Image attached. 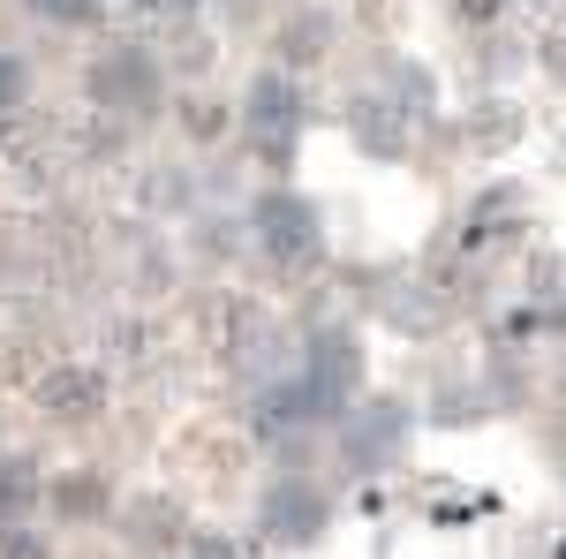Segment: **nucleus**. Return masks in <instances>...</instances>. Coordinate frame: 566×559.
Here are the masks:
<instances>
[{
	"instance_id": "7ed1b4c3",
	"label": "nucleus",
	"mask_w": 566,
	"mask_h": 559,
	"mask_svg": "<svg viewBox=\"0 0 566 559\" xmlns=\"http://www.w3.org/2000/svg\"><path fill=\"white\" fill-rule=\"evenodd\" d=\"M84 99L98 114H114V122H144L167 99V69H159V53L144 39H106L84 61Z\"/></svg>"
},
{
	"instance_id": "39448f33",
	"label": "nucleus",
	"mask_w": 566,
	"mask_h": 559,
	"mask_svg": "<svg viewBox=\"0 0 566 559\" xmlns=\"http://www.w3.org/2000/svg\"><path fill=\"white\" fill-rule=\"evenodd\" d=\"M325 521H333V491L317 484V476L303 469H287V476H272L258 491V529H264V545H317L325 537Z\"/></svg>"
},
{
	"instance_id": "a211bd4d",
	"label": "nucleus",
	"mask_w": 566,
	"mask_h": 559,
	"mask_svg": "<svg viewBox=\"0 0 566 559\" xmlns=\"http://www.w3.org/2000/svg\"><path fill=\"white\" fill-rule=\"evenodd\" d=\"M544 69L566 84V31H552V39H544Z\"/></svg>"
},
{
	"instance_id": "0eeeda50",
	"label": "nucleus",
	"mask_w": 566,
	"mask_h": 559,
	"mask_svg": "<svg viewBox=\"0 0 566 559\" xmlns=\"http://www.w3.org/2000/svg\"><path fill=\"white\" fill-rule=\"evenodd\" d=\"M348 136L370 152V159H408V152H416V136H423V122H416L400 99H386L378 84H363L348 99Z\"/></svg>"
},
{
	"instance_id": "9d476101",
	"label": "nucleus",
	"mask_w": 566,
	"mask_h": 559,
	"mask_svg": "<svg viewBox=\"0 0 566 559\" xmlns=\"http://www.w3.org/2000/svg\"><path fill=\"white\" fill-rule=\"evenodd\" d=\"M325 45H333V15H325V8H303L295 23H280V61H272V69L303 76L310 61H325Z\"/></svg>"
},
{
	"instance_id": "f03ea898",
	"label": "nucleus",
	"mask_w": 566,
	"mask_h": 559,
	"mask_svg": "<svg viewBox=\"0 0 566 559\" xmlns=\"http://www.w3.org/2000/svg\"><path fill=\"white\" fill-rule=\"evenodd\" d=\"M234 130H242V144H250V159H258V167H287V159H295V144H303V130H310L303 76H287V69H258V76L242 84Z\"/></svg>"
},
{
	"instance_id": "f3484780",
	"label": "nucleus",
	"mask_w": 566,
	"mask_h": 559,
	"mask_svg": "<svg viewBox=\"0 0 566 559\" xmlns=\"http://www.w3.org/2000/svg\"><path fill=\"white\" fill-rule=\"evenodd\" d=\"M151 23H175V31H189V15H197V0H136Z\"/></svg>"
},
{
	"instance_id": "f8f14e48",
	"label": "nucleus",
	"mask_w": 566,
	"mask_h": 559,
	"mask_svg": "<svg viewBox=\"0 0 566 559\" xmlns=\"http://www.w3.org/2000/svg\"><path fill=\"white\" fill-rule=\"evenodd\" d=\"M45 507H53V515H69V521H84L91 507H106V484H98V476H53V491H45Z\"/></svg>"
},
{
	"instance_id": "4468645a",
	"label": "nucleus",
	"mask_w": 566,
	"mask_h": 559,
	"mask_svg": "<svg viewBox=\"0 0 566 559\" xmlns=\"http://www.w3.org/2000/svg\"><path fill=\"white\" fill-rule=\"evenodd\" d=\"M181 559H258V545L250 537H227V529H197L181 545Z\"/></svg>"
},
{
	"instance_id": "423d86ee",
	"label": "nucleus",
	"mask_w": 566,
	"mask_h": 559,
	"mask_svg": "<svg viewBox=\"0 0 566 559\" xmlns=\"http://www.w3.org/2000/svg\"><path fill=\"white\" fill-rule=\"evenodd\" d=\"M106 393H114V379H106V363H84V355H61V363H45L39 379V416L45 424H91L98 408H106Z\"/></svg>"
},
{
	"instance_id": "6ab92c4d",
	"label": "nucleus",
	"mask_w": 566,
	"mask_h": 559,
	"mask_svg": "<svg viewBox=\"0 0 566 559\" xmlns=\"http://www.w3.org/2000/svg\"><path fill=\"white\" fill-rule=\"evenodd\" d=\"M0 454H8V446H0Z\"/></svg>"
},
{
	"instance_id": "20e7f679",
	"label": "nucleus",
	"mask_w": 566,
	"mask_h": 559,
	"mask_svg": "<svg viewBox=\"0 0 566 559\" xmlns=\"http://www.w3.org/2000/svg\"><path fill=\"white\" fill-rule=\"evenodd\" d=\"M333 446H340V469L348 476H386L408 454V401H386V393L355 401L340 416V431H333Z\"/></svg>"
},
{
	"instance_id": "9b49d317",
	"label": "nucleus",
	"mask_w": 566,
	"mask_h": 559,
	"mask_svg": "<svg viewBox=\"0 0 566 559\" xmlns=\"http://www.w3.org/2000/svg\"><path fill=\"white\" fill-rule=\"evenodd\" d=\"M129 545H144V552H175L189 545V529H181V507H159V499H136L129 507Z\"/></svg>"
},
{
	"instance_id": "2eb2a0df",
	"label": "nucleus",
	"mask_w": 566,
	"mask_h": 559,
	"mask_svg": "<svg viewBox=\"0 0 566 559\" xmlns=\"http://www.w3.org/2000/svg\"><path fill=\"white\" fill-rule=\"evenodd\" d=\"M23 99H31V69H23V53L0 45V114H15Z\"/></svg>"
},
{
	"instance_id": "dca6fc26",
	"label": "nucleus",
	"mask_w": 566,
	"mask_h": 559,
	"mask_svg": "<svg viewBox=\"0 0 566 559\" xmlns=\"http://www.w3.org/2000/svg\"><path fill=\"white\" fill-rule=\"evenodd\" d=\"M0 559H53V545L23 521V529H0Z\"/></svg>"
},
{
	"instance_id": "ddd939ff",
	"label": "nucleus",
	"mask_w": 566,
	"mask_h": 559,
	"mask_svg": "<svg viewBox=\"0 0 566 559\" xmlns=\"http://www.w3.org/2000/svg\"><path fill=\"white\" fill-rule=\"evenodd\" d=\"M39 23H53V31H91L98 15H106V0H23Z\"/></svg>"
},
{
	"instance_id": "6e6552de",
	"label": "nucleus",
	"mask_w": 566,
	"mask_h": 559,
	"mask_svg": "<svg viewBox=\"0 0 566 559\" xmlns=\"http://www.w3.org/2000/svg\"><path fill=\"white\" fill-rule=\"evenodd\" d=\"M45 491H53V476L31 454H0V529H23L31 515H45Z\"/></svg>"
},
{
	"instance_id": "f257e3e1",
	"label": "nucleus",
	"mask_w": 566,
	"mask_h": 559,
	"mask_svg": "<svg viewBox=\"0 0 566 559\" xmlns=\"http://www.w3.org/2000/svg\"><path fill=\"white\" fill-rule=\"evenodd\" d=\"M250 242H258V258L280 272V280H310L317 265H325V213L310 205L303 189H287V182H272L250 197Z\"/></svg>"
},
{
	"instance_id": "1a4fd4ad",
	"label": "nucleus",
	"mask_w": 566,
	"mask_h": 559,
	"mask_svg": "<svg viewBox=\"0 0 566 559\" xmlns=\"http://www.w3.org/2000/svg\"><path fill=\"white\" fill-rule=\"evenodd\" d=\"M370 84L386 91V99H400L416 122H431V106H438V84H431V69L423 61H400V53H386L378 69H370Z\"/></svg>"
}]
</instances>
